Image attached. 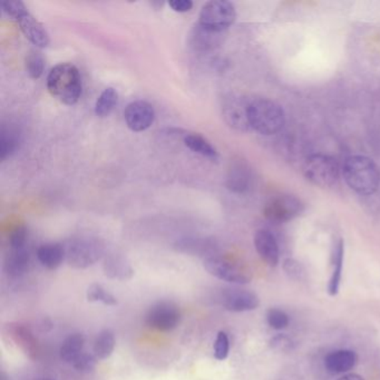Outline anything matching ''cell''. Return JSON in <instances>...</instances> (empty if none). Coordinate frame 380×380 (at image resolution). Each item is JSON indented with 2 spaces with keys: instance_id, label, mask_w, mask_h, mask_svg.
<instances>
[{
  "instance_id": "obj_1",
  "label": "cell",
  "mask_w": 380,
  "mask_h": 380,
  "mask_svg": "<svg viewBox=\"0 0 380 380\" xmlns=\"http://www.w3.org/2000/svg\"><path fill=\"white\" fill-rule=\"evenodd\" d=\"M342 175L351 190L361 196H371L379 188L380 172L371 159L352 155L342 165Z\"/></svg>"
},
{
  "instance_id": "obj_2",
  "label": "cell",
  "mask_w": 380,
  "mask_h": 380,
  "mask_svg": "<svg viewBox=\"0 0 380 380\" xmlns=\"http://www.w3.org/2000/svg\"><path fill=\"white\" fill-rule=\"evenodd\" d=\"M47 89L63 104H76L81 95V79L79 69L69 63L59 64L49 71Z\"/></svg>"
},
{
  "instance_id": "obj_3",
  "label": "cell",
  "mask_w": 380,
  "mask_h": 380,
  "mask_svg": "<svg viewBox=\"0 0 380 380\" xmlns=\"http://www.w3.org/2000/svg\"><path fill=\"white\" fill-rule=\"evenodd\" d=\"M248 113L250 127L262 135L276 134L286 123L284 109L270 99H252L249 103Z\"/></svg>"
},
{
  "instance_id": "obj_4",
  "label": "cell",
  "mask_w": 380,
  "mask_h": 380,
  "mask_svg": "<svg viewBox=\"0 0 380 380\" xmlns=\"http://www.w3.org/2000/svg\"><path fill=\"white\" fill-rule=\"evenodd\" d=\"M67 264L75 269H86L96 264L105 251L104 244L96 238L81 236L71 239L65 246Z\"/></svg>"
},
{
  "instance_id": "obj_5",
  "label": "cell",
  "mask_w": 380,
  "mask_h": 380,
  "mask_svg": "<svg viewBox=\"0 0 380 380\" xmlns=\"http://www.w3.org/2000/svg\"><path fill=\"white\" fill-rule=\"evenodd\" d=\"M304 178L319 188H331L339 179V166L334 157L326 154H312L304 161Z\"/></svg>"
},
{
  "instance_id": "obj_6",
  "label": "cell",
  "mask_w": 380,
  "mask_h": 380,
  "mask_svg": "<svg viewBox=\"0 0 380 380\" xmlns=\"http://www.w3.org/2000/svg\"><path fill=\"white\" fill-rule=\"evenodd\" d=\"M236 18L234 4L226 0H212L203 6L199 24L212 31H222L229 29Z\"/></svg>"
},
{
  "instance_id": "obj_7",
  "label": "cell",
  "mask_w": 380,
  "mask_h": 380,
  "mask_svg": "<svg viewBox=\"0 0 380 380\" xmlns=\"http://www.w3.org/2000/svg\"><path fill=\"white\" fill-rule=\"evenodd\" d=\"M204 269L218 279L234 284H246L251 281L250 272L236 262L222 256H211L204 260Z\"/></svg>"
},
{
  "instance_id": "obj_8",
  "label": "cell",
  "mask_w": 380,
  "mask_h": 380,
  "mask_svg": "<svg viewBox=\"0 0 380 380\" xmlns=\"http://www.w3.org/2000/svg\"><path fill=\"white\" fill-rule=\"evenodd\" d=\"M304 203L290 194L274 196L264 208V216L276 224H286L299 216L304 212Z\"/></svg>"
},
{
  "instance_id": "obj_9",
  "label": "cell",
  "mask_w": 380,
  "mask_h": 380,
  "mask_svg": "<svg viewBox=\"0 0 380 380\" xmlns=\"http://www.w3.org/2000/svg\"><path fill=\"white\" fill-rule=\"evenodd\" d=\"M181 311L172 301H159L153 304L145 316V324L152 329L169 332L178 327Z\"/></svg>"
},
{
  "instance_id": "obj_10",
  "label": "cell",
  "mask_w": 380,
  "mask_h": 380,
  "mask_svg": "<svg viewBox=\"0 0 380 380\" xmlns=\"http://www.w3.org/2000/svg\"><path fill=\"white\" fill-rule=\"evenodd\" d=\"M249 103L250 101L244 97L232 96L226 97L222 105V114L224 121L231 129H236L239 132H246L250 127L249 123Z\"/></svg>"
},
{
  "instance_id": "obj_11",
  "label": "cell",
  "mask_w": 380,
  "mask_h": 380,
  "mask_svg": "<svg viewBox=\"0 0 380 380\" xmlns=\"http://www.w3.org/2000/svg\"><path fill=\"white\" fill-rule=\"evenodd\" d=\"M124 119L133 132H143L154 123L155 112L152 105L144 101H132L124 111Z\"/></svg>"
},
{
  "instance_id": "obj_12",
  "label": "cell",
  "mask_w": 380,
  "mask_h": 380,
  "mask_svg": "<svg viewBox=\"0 0 380 380\" xmlns=\"http://www.w3.org/2000/svg\"><path fill=\"white\" fill-rule=\"evenodd\" d=\"M221 302L226 310L232 312L252 311L260 304L254 292L244 289H226L221 296Z\"/></svg>"
},
{
  "instance_id": "obj_13",
  "label": "cell",
  "mask_w": 380,
  "mask_h": 380,
  "mask_svg": "<svg viewBox=\"0 0 380 380\" xmlns=\"http://www.w3.org/2000/svg\"><path fill=\"white\" fill-rule=\"evenodd\" d=\"M254 246L260 258L268 266H276L280 261L279 246L274 234L268 230H259L254 234Z\"/></svg>"
},
{
  "instance_id": "obj_14",
  "label": "cell",
  "mask_w": 380,
  "mask_h": 380,
  "mask_svg": "<svg viewBox=\"0 0 380 380\" xmlns=\"http://www.w3.org/2000/svg\"><path fill=\"white\" fill-rule=\"evenodd\" d=\"M251 171L244 161L236 160L231 163L226 175V188L231 192L242 194L251 186Z\"/></svg>"
},
{
  "instance_id": "obj_15",
  "label": "cell",
  "mask_w": 380,
  "mask_h": 380,
  "mask_svg": "<svg viewBox=\"0 0 380 380\" xmlns=\"http://www.w3.org/2000/svg\"><path fill=\"white\" fill-rule=\"evenodd\" d=\"M358 363V356L349 349L335 350L324 358V368L332 375L349 373Z\"/></svg>"
},
{
  "instance_id": "obj_16",
  "label": "cell",
  "mask_w": 380,
  "mask_h": 380,
  "mask_svg": "<svg viewBox=\"0 0 380 380\" xmlns=\"http://www.w3.org/2000/svg\"><path fill=\"white\" fill-rule=\"evenodd\" d=\"M17 21L26 39H29L36 47L45 49L49 45L51 39H49V33L46 31L43 24L37 21L33 15L29 13L25 14L17 19Z\"/></svg>"
},
{
  "instance_id": "obj_17",
  "label": "cell",
  "mask_w": 380,
  "mask_h": 380,
  "mask_svg": "<svg viewBox=\"0 0 380 380\" xmlns=\"http://www.w3.org/2000/svg\"><path fill=\"white\" fill-rule=\"evenodd\" d=\"M222 33L206 29L204 26L198 24L193 27L190 34V46L196 51H210L216 49L221 41Z\"/></svg>"
},
{
  "instance_id": "obj_18",
  "label": "cell",
  "mask_w": 380,
  "mask_h": 380,
  "mask_svg": "<svg viewBox=\"0 0 380 380\" xmlns=\"http://www.w3.org/2000/svg\"><path fill=\"white\" fill-rule=\"evenodd\" d=\"M9 336L15 340L18 347L21 348L29 357L33 359L39 357V341L29 328L19 324H9Z\"/></svg>"
},
{
  "instance_id": "obj_19",
  "label": "cell",
  "mask_w": 380,
  "mask_h": 380,
  "mask_svg": "<svg viewBox=\"0 0 380 380\" xmlns=\"http://www.w3.org/2000/svg\"><path fill=\"white\" fill-rule=\"evenodd\" d=\"M344 258H345V244L344 240L339 239L332 250V272L328 284V294L331 296L339 294L341 284L342 268H344Z\"/></svg>"
},
{
  "instance_id": "obj_20",
  "label": "cell",
  "mask_w": 380,
  "mask_h": 380,
  "mask_svg": "<svg viewBox=\"0 0 380 380\" xmlns=\"http://www.w3.org/2000/svg\"><path fill=\"white\" fill-rule=\"evenodd\" d=\"M37 258L45 268L56 270L65 260V249L59 244H46L37 250Z\"/></svg>"
},
{
  "instance_id": "obj_21",
  "label": "cell",
  "mask_w": 380,
  "mask_h": 380,
  "mask_svg": "<svg viewBox=\"0 0 380 380\" xmlns=\"http://www.w3.org/2000/svg\"><path fill=\"white\" fill-rule=\"evenodd\" d=\"M104 274L111 279L121 280L125 281L132 278L134 271L132 266L123 256H109L105 259Z\"/></svg>"
},
{
  "instance_id": "obj_22",
  "label": "cell",
  "mask_w": 380,
  "mask_h": 380,
  "mask_svg": "<svg viewBox=\"0 0 380 380\" xmlns=\"http://www.w3.org/2000/svg\"><path fill=\"white\" fill-rule=\"evenodd\" d=\"M183 142H184L185 146L196 154L202 155V156L213 161H216L219 159V153L216 147L213 146L202 135L196 134V133L186 134L183 137Z\"/></svg>"
},
{
  "instance_id": "obj_23",
  "label": "cell",
  "mask_w": 380,
  "mask_h": 380,
  "mask_svg": "<svg viewBox=\"0 0 380 380\" xmlns=\"http://www.w3.org/2000/svg\"><path fill=\"white\" fill-rule=\"evenodd\" d=\"M85 339L84 336L81 334H74L65 339L59 350V355L65 363L73 364L74 360L76 359L84 348Z\"/></svg>"
},
{
  "instance_id": "obj_24",
  "label": "cell",
  "mask_w": 380,
  "mask_h": 380,
  "mask_svg": "<svg viewBox=\"0 0 380 380\" xmlns=\"http://www.w3.org/2000/svg\"><path fill=\"white\" fill-rule=\"evenodd\" d=\"M29 266V254L25 249L11 250V254L6 260V271L13 276L25 274Z\"/></svg>"
},
{
  "instance_id": "obj_25",
  "label": "cell",
  "mask_w": 380,
  "mask_h": 380,
  "mask_svg": "<svg viewBox=\"0 0 380 380\" xmlns=\"http://www.w3.org/2000/svg\"><path fill=\"white\" fill-rule=\"evenodd\" d=\"M115 348V337L111 330L99 332L94 342V356L99 360H105L112 356Z\"/></svg>"
},
{
  "instance_id": "obj_26",
  "label": "cell",
  "mask_w": 380,
  "mask_h": 380,
  "mask_svg": "<svg viewBox=\"0 0 380 380\" xmlns=\"http://www.w3.org/2000/svg\"><path fill=\"white\" fill-rule=\"evenodd\" d=\"M18 147V133L14 127L3 125L0 131V160L5 161Z\"/></svg>"
},
{
  "instance_id": "obj_27",
  "label": "cell",
  "mask_w": 380,
  "mask_h": 380,
  "mask_svg": "<svg viewBox=\"0 0 380 380\" xmlns=\"http://www.w3.org/2000/svg\"><path fill=\"white\" fill-rule=\"evenodd\" d=\"M117 99H119V95L113 87H107L101 91L95 104V113L97 116H109L114 109L115 105L117 104Z\"/></svg>"
},
{
  "instance_id": "obj_28",
  "label": "cell",
  "mask_w": 380,
  "mask_h": 380,
  "mask_svg": "<svg viewBox=\"0 0 380 380\" xmlns=\"http://www.w3.org/2000/svg\"><path fill=\"white\" fill-rule=\"evenodd\" d=\"M87 300L89 302H101L105 306H115L117 299L104 286L99 284H91L87 289Z\"/></svg>"
},
{
  "instance_id": "obj_29",
  "label": "cell",
  "mask_w": 380,
  "mask_h": 380,
  "mask_svg": "<svg viewBox=\"0 0 380 380\" xmlns=\"http://www.w3.org/2000/svg\"><path fill=\"white\" fill-rule=\"evenodd\" d=\"M26 71L31 79H39L45 69V59L39 51H31L26 56Z\"/></svg>"
},
{
  "instance_id": "obj_30",
  "label": "cell",
  "mask_w": 380,
  "mask_h": 380,
  "mask_svg": "<svg viewBox=\"0 0 380 380\" xmlns=\"http://www.w3.org/2000/svg\"><path fill=\"white\" fill-rule=\"evenodd\" d=\"M266 321L272 329L284 330L289 326L290 320L289 316L284 310L272 308L266 314Z\"/></svg>"
},
{
  "instance_id": "obj_31",
  "label": "cell",
  "mask_w": 380,
  "mask_h": 380,
  "mask_svg": "<svg viewBox=\"0 0 380 380\" xmlns=\"http://www.w3.org/2000/svg\"><path fill=\"white\" fill-rule=\"evenodd\" d=\"M229 351H230V341L228 335L224 331H220L214 342V357L216 360L224 361L228 358Z\"/></svg>"
},
{
  "instance_id": "obj_32",
  "label": "cell",
  "mask_w": 380,
  "mask_h": 380,
  "mask_svg": "<svg viewBox=\"0 0 380 380\" xmlns=\"http://www.w3.org/2000/svg\"><path fill=\"white\" fill-rule=\"evenodd\" d=\"M1 8H3L4 13L15 18V19H19L21 16L29 13L25 4L21 3L19 0H5L1 3Z\"/></svg>"
},
{
  "instance_id": "obj_33",
  "label": "cell",
  "mask_w": 380,
  "mask_h": 380,
  "mask_svg": "<svg viewBox=\"0 0 380 380\" xmlns=\"http://www.w3.org/2000/svg\"><path fill=\"white\" fill-rule=\"evenodd\" d=\"M96 359L97 358L91 354L81 352V355L74 360L73 366L75 369L81 371V373H89L96 366Z\"/></svg>"
},
{
  "instance_id": "obj_34",
  "label": "cell",
  "mask_w": 380,
  "mask_h": 380,
  "mask_svg": "<svg viewBox=\"0 0 380 380\" xmlns=\"http://www.w3.org/2000/svg\"><path fill=\"white\" fill-rule=\"evenodd\" d=\"M27 230L25 226H17L15 230L11 232L9 242H11V250H21L25 249L26 242H27Z\"/></svg>"
},
{
  "instance_id": "obj_35",
  "label": "cell",
  "mask_w": 380,
  "mask_h": 380,
  "mask_svg": "<svg viewBox=\"0 0 380 380\" xmlns=\"http://www.w3.org/2000/svg\"><path fill=\"white\" fill-rule=\"evenodd\" d=\"M284 272H286L292 279L300 280L304 274V268L300 262L296 261L294 259H286L284 264Z\"/></svg>"
},
{
  "instance_id": "obj_36",
  "label": "cell",
  "mask_w": 380,
  "mask_h": 380,
  "mask_svg": "<svg viewBox=\"0 0 380 380\" xmlns=\"http://www.w3.org/2000/svg\"><path fill=\"white\" fill-rule=\"evenodd\" d=\"M271 347L280 351H288L294 347V342L291 338L286 335H276L271 339Z\"/></svg>"
},
{
  "instance_id": "obj_37",
  "label": "cell",
  "mask_w": 380,
  "mask_h": 380,
  "mask_svg": "<svg viewBox=\"0 0 380 380\" xmlns=\"http://www.w3.org/2000/svg\"><path fill=\"white\" fill-rule=\"evenodd\" d=\"M169 5L173 11H178V13H186V11H191L193 7V3L191 0H171Z\"/></svg>"
},
{
  "instance_id": "obj_38",
  "label": "cell",
  "mask_w": 380,
  "mask_h": 380,
  "mask_svg": "<svg viewBox=\"0 0 380 380\" xmlns=\"http://www.w3.org/2000/svg\"><path fill=\"white\" fill-rule=\"evenodd\" d=\"M338 380H365L364 377H361L357 374H347V375L344 376V377L340 378Z\"/></svg>"
}]
</instances>
